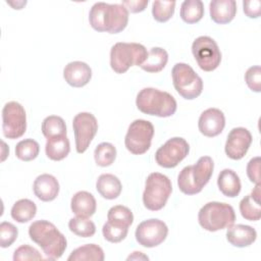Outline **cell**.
Returning <instances> with one entry per match:
<instances>
[{"label": "cell", "instance_id": "1", "mask_svg": "<svg viewBox=\"0 0 261 261\" xmlns=\"http://www.w3.org/2000/svg\"><path fill=\"white\" fill-rule=\"evenodd\" d=\"M89 21L97 32L117 34L126 28L128 11L122 4L97 2L90 9Z\"/></svg>", "mask_w": 261, "mask_h": 261}, {"label": "cell", "instance_id": "2", "mask_svg": "<svg viewBox=\"0 0 261 261\" xmlns=\"http://www.w3.org/2000/svg\"><path fill=\"white\" fill-rule=\"evenodd\" d=\"M29 236L50 260L59 259L67 247L65 237L48 220L34 221L29 227Z\"/></svg>", "mask_w": 261, "mask_h": 261}, {"label": "cell", "instance_id": "3", "mask_svg": "<svg viewBox=\"0 0 261 261\" xmlns=\"http://www.w3.org/2000/svg\"><path fill=\"white\" fill-rule=\"evenodd\" d=\"M214 163L211 157L202 156L194 165L184 167L177 176V186L186 195H196L210 180Z\"/></svg>", "mask_w": 261, "mask_h": 261}, {"label": "cell", "instance_id": "4", "mask_svg": "<svg viewBox=\"0 0 261 261\" xmlns=\"http://www.w3.org/2000/svg\"><path fill=\"white\" fill-rule=\"evenodd\" d=\"M138 109L149 115L169 117L176 111V101L172 95L155 88H144L136 99Z\"/></svg>", "mask_w": 261, "mask_h": 261}, {"label": "cell", "instance_id": "5", "mask_svg": "<svg viewBox=\"0 0 261 261\" xmlns=\"http://www.w3.org/2000/svg\"><path fill=\"white\" fill-rule=\"evenodd\" d=\"M148 52L139 43L118 42L110 50V66L116 73H124L132 66H141L147 59Z\"/></svg>", "mask_w": 261, "mask_h": 261}, {"label": "cell", "instance_id": "6", "mask_svg": "<svg viewBox=\"0 0 261 261\" xmlns=\"http://www.w3.org/2000/svg\"><path fill=\"white\" fill-rule=\"evenodd\" d=\"M236 213L233 208L226 203L208 202L198 213L199 224L208 231H217L234 223Z\"/></svg>", "mask_w": 261, "mask_h": 261}, {"label": "cell", "instance_id": "7", "mask_svg": "<svg viewBox=\"0 0 261 261\" xmlns=\"http://www.w3.org/2000/svg\"><path fill=\"white\" fill-rule=\"evenodd\" d=\"M171 192L172 185L166 175L160 172L150 173L146 179L143 193L144 206L151 211L161 210L165 206Z\"/></svg>", "mask_w": 261, "mask_h": 261}, {"label": "cell", "instance_id": "8", "mask_svg": "<svg viewBox=\"0 0 261 261\" xmlns=\"http://www.w3.org/2000/svg\"><path fill=\"white\" fill-rule=\"evenodd\" d=\"M173 87L187 100L199 97L203 91V81L187 63H175L171 70Z\"/></svg>", "mask_w": 261, "mask_h": 261}, {"label": "cell", "instance_id": "9", "mask_svg": "<svg viewBox=\"0 0 261 261\" xmlns=\"http://www.w3.org/2000/svg\"><path fill=\"white\" fill-rule=\"evenodd\" d=\"M153 136L154 126L150 121L136 119L127 128L124 138L125 148L134 155H142L150 149Z\"/></svg>", "mask_w": 261, "mask_h": 261}, {"label": "cell", "instance_id": "10", "mask_svg": "<svg viewBox=\"0 0 261 261\" xmlns=\"http://www.w3.org/2000/svg\"><path fill=\"white\" fill-rule=\"evenodd\" d=\"M192 53L204 71H212L221 62V52L217 43L208 36L198 37L192 44Z\"/></svg>", "mask_w": 261, "mask_h": 261}, {"label": "cell", "instance_id": "11", "mask_svg": "<svg viewBox=\"0 0 261 261\" xmlns=\"http://www.w3.org/2000/svg\"><path fill=\"white\" fill-rule=\"evenodd\" d=\"M27 114L21 104L16 101L7 102L2 109V130L7 139H18L25 133Z\"/></svg>", "mask_w": 261, "mask_h": 261}, {"label": "cell", "instance_id": "12", "mask_svg": "<svg viewBox=\"0 0 261 261\" xmlns=\"http://www.w3.org/2000/svg\"><path fill=\"white\" fill-rule=\"evenodd\" d=\"M190 146L180 137H174L166 141L155 153L156 163L164 168H173L178 165L189 154Z\"/></svg>", "mask_w": 261, "mask_h": 261}, {"label": "cell", "instance_id": "13", "mask_svg": "<svg viewBox=\"0 0 261 261\" xmlns=\"http://www.w3.org/2000/svg\"><path fill=\"white\" fill-rule=\"evenodd\" d=\"M76 152L82 154L90 146L98 130V121L90 112H80L72 120Z\"/></svg>", "mask_w": 261, "mask_h": 261}, {"label": "cell", "instance_id": "14", "mask_svg": "<svg viewBox=\"0 0 261 261\" xmlns=\"http://www.w3.org/2000/svg\"><path fill=\"white\" fill-rule=\"evenodd\" d=\"M168 227L166 223L157 218L142 221L136 228L137 242L145 248H154L163 243L167 237Z\"/></svg>", "mask_w": 261, "mask_h": 261}, {"label": "cell", "instance_id": "15", "mask_svg": "<svg viewBox=\"0 0 261 261\" xmlns=\"http://www.w3.org/2000/svg\"><path fill=\"white\" fill-rule=\"evenodd\" d=\"M251 143L252 135L247 128L234 127L227 135L225 154L232 160H240L247 154Z\"/></svg>", "mask_w": 261, "mask_h": 261}, {"label": "cell", "instance_id": "16", "mask_svg": "<svg viewBox=\"0 0 261 261\" xmlns=\"http://www.w3.org/2000/svg\"><path fill=\"white\" fill-rule=\"evenodd\" d=\"M225 126V116L218 108H208L204 110L198 121V127L205 137L213 138L220 135Z\"/></svg>", "mask_w": 261, "mask_h": 261}, {"label": "cell", "instance_id": "17", "mask_svg": "<svg viewBox=\"0 0 261 261\" xmlns=\"http://www.w3.org/2000/svg\"><path fill=\"white\" fill-rule=\"evenodd\" d=\"M63 77L69 86L81 88L90 82L92 77V69L86 62L72 61L65 65L63 69Z\"/></svg>", "mask_w": 261, "mask_h": 261}, {"label": "cell", "instance_id": "18", "mask_svg": "<svg viewBox=\"0 0 261 261\" xmlns=\"http://www.w3.org/2000/svg\"><path fill=\"white\" fill-rule=\"evenodd\" d=\"M33 190L35 196L44 202H50L56 199L59 193V184L55 176L43 173L34 181Z\"/></svg>", "mask_w": 261, "mask_h": 261}, {"label": "cell", "instance_id": "19", "mask_svg": "<svg viewBox=\"0 0 261 261\" xmlns=\"http://www.w3.org/2000/svg\"><path fill=\"white\" fill-rule=\"evenodd\" d=\"M257 239L255 228L245 224H231L226 230L227 242L238 248H244L252 245Z\"/></svg>", "mask_w": 261, "mask_h": 261}, {"label": "cell", "instance_id": "20", "mask_svg": "<svg viewBox=\"0 0 261 261\" xmlns=\"http://www.w3.org/2000/svg\"><path fill=\"white\" fill-rule=\"evenodd\" d=\"M211 19L218 24L230 22L237 13V2L234 0H212L209 3Z\"/></svg>", "mask_w": 261, "mask_h": 261}, {"label": "cell", "instance_id": "21", "mask_svg": "<svg viewBox=\"0 0 261 261\" xmlns=\"http://www.w3.org/2000/svg\"><path fill=\"white\" fill-rule=\"evenodd\" d=\"M70 208L76 216L91 217L96 212V199L91 193L87 191H80L72 196Z\"/></svg>", "mask_w": 261, "mask_h": 261}, {"label": "cell", "instance_id": "22", "mask_svg": "<svg viewBox=\"0 0 261 261\" xmlns=\"http://www.w3.org/2000/svg\"><path fill=\"white\" fill-rule=\"evenodd\" d=\"M217 186L219 191L226 197H237L242 189L239 175L229 168L221 170L217 177Z\"/></svg>", "mask_w": 261, "mask_h": 261}, {"label": "cell", "instance_id": "23", "mask_svg": "<svg viewBox=\"0 0 261 261\" xmlns=\"http://www.w3.org/2000/svg\"><path fill=\"white\" fill-rule=\"evenodd\" d=\"M96 189L104 199L113 200L120 195L122 186L119 178L114 174L103 173L96 181Z\"/></svg>", "mask_w": 261, "mask_h": 261}, {"label": "cell", "instance_id": "24", "mask_svg": "<svg viewBox=\"0 0 261 261\" xmlns=\"http://www.w3.org/2000/svg\"><path fill=\"white\" fill-rule=\"evenodd\" d=\"M69 151L70 144L66 135L56 136L47 139L45 145V152L49 159L54 161H60L68 155Z\"/></svg>", "mask_w": 261, "mask_h": 261}, {"label": "cell", "instance_id": "25", "mask_svg": "<svg viewBox=\"0 0 261 261\" xmlns=\"http://www.w3.org/2000/svg\"><path fill=\"white\" fill-rule=\"evenodd\" d=\"M168 61V53L165 49L160 47H153L148 52L146 61L141 65V68L147 72L161 71Z\"/></svg>", "mask_w": 261, "mask_h": 261}, {"label": "cell", "instance_id": "26", "mask_svg": "<svg viewBox=\"0 0 261 261\" xmlns=\"http://www.w3.org/2000/svg\"><path fill=\"white\" fill-rule=\"evenodd\" d=\"M105 258L101 247L96 244H87L74 249L68 256V261H103Z\"/></svg>", "mask_w": 261, "mask_h": 261}, {"label": "cell", "instance_id": "27", "mask_svg": "<svg viewBox=\"0 0 261 261\" xmlns=\"http://www.w3.org/2000/svg\"><path fill=\"white\" fill-rule=\"evenodd\" d=\"M36 213L37 206L30 199H20L16 201L10 211L11 217L19 223L29 222L36 216Z\"/></svg>", "mask_w": 261, "mask_h": 261}, {"label": "cell", "instance_id": "28", "mask_svg": "<svg viewBox=\"0 0 261 261\" xmlns=\"http://www.w3.org/2000/svg\"><path fill=\"white\" fill-rule=\"evenodd\" d=\"M180 17L187 23H196L204 15V4L201 0H185L180 5Z\"/></svg>", "mask_w": 261, "mask_h": 261}, {"label": "cell", "instance_id": "29", "mask_svg": "<svg viewBox=\"0 0 261 261\" xmlns=\"http://www.w3.org/2000/svg\"><path fill=\"white\" fill-rule=\"evenodd\" d=\"M41 129L47 139L66 135V124L63 118L57 115L47 116L42 122Z\"/></svg>", "mask_w": 261, "mask_h": 261}, {"label": "cell", "instance_id": "30", "mask_svg": "<svg viewBox=\"0 0 261 261\" xmlns=\"http://www.w3.org/2000/svg\"><path fill=\"white\" fill-rule=\"evenodd\" d=\"M68 227L71 232L82 238H91L96 232L95 223L88 217L76 216L68 221Z\"/></svg>", "mask_w": 261, "mask_h": 261}, {"label": "cell", "instance_id": "31", "mask_svg": "<svg viewBox=\"0 0 261 261\" xmlns=\"http://www.w3.org/2000/svg\"><path fill=\"white\" fill-rule=\"evenodd\" d=\"M39 143L33 139H24L18 142L15 146V155L22 161H32L39 155Z\"/></svg>", "mask_w": 261, "mask_h": 261}, {"label": "cell", "instance_id": "32", "mask_svg": "<svg viewBox=\"0 0 261 261\" xmlns=\"http://www.w3.org/2000/svg\"><path fill=\"white\" fill-rule=\"evenodd\" d=\"M94 158L97 165L101 167L109 166L116 158V149L111 143L103 142L95 148Z\"/></svg>", "mask_w": 261, "mask_h": 261}, {"label": "cell", "instance_id": "33", "mask_svg": "<svg viewBox=\"0 0 261 261\" xmlns=\"http://www.w3.org/2000/svg\"><path fill=\"white\" fill-rule=\"evenodd\" d=\"M240 212L245 219L257 221L261 218V204L251 195H247L240 202Z\"/></svg>", "mask_w": 261, "mask_h": 261}, {"label": "cell", "instance_id": "34", "mask_svg": "<svg viewBox=\"0 0 261 261\" xmlns=\"http://www.w3.org/2000/svg\"><path fill=\"white\" fill-rule=\"evenodd\" d=\"M107 219L110 222L129 227L134 221V215L129 208L122 205H115L108 210Z\"/></svg>", "mask_w": 261, "mask_h": 261}, {"label": "cell", "instance_id": "35", "mask_svg": "<svg viewBox=\"0 0 261 261\" xmlns=\"http://www.w3.org/2000/svg\"><path fill=\"white\" fill-rule=\"evenodd\" d=\"M175 8V1H159L156 0L152 4V14L156 21L165 22L169 20Z\"/></svg>", "mask_w": 261, "mask_h": 261}, {"label": "cell", "instance_id": "36", "mask_svg": "<svg viewBox=\"0 0 261 261\" xmlns=\"http://www.w3.org/2000/svg\"><path fill=\"white\" fill-rule=\"evenodd\" d=\"M128 232V226L107 221L102 227V233L106 241L110 243H119L125 239Z\"/></svg>", "mask_w": 261, "mask_h": 261}, {"label": "cell", "instance_id": "37", "mask_svg": "<svg viewBox=\"0 0 261 261\" xmlns=\"http://www.w3.org/2000/svg\"><path fill=\"white\" fill-rule=\"evenodd\" d=\"M17 227L7 221H3L0 224V246L2 248L10 247L17 239Z\"/></svg>", "mask_w": 261, "mask_h": 261}, {"label": "cell", "instance_id": "38", "mask_svg": "<svg viewBox=\"0 0 261 261\" xmlns=\"http://www.w3.org/2000/svg\"><path fill=\"white\" fill-rule=\"evenodd\" d=\"M245 82L253 92L261 91V67L259 65L251 66L245 73Z\"/></svg>", "mask_w": 261, "mask_h": 261}, {"label": "cell", "instance_id": "39", "mask_svg": "<svg viewBox=\"0 0 261 261\" xmlns=\"http://www.w3.org/2000/svg\"><path fill=\"white\" fill-rule=\"evenodd\" d=\"M14 261H25V260H43L40 252L29 245H22L18 247L13 253Z\"/></svg>", "mask_w": 261, "mask_h": 261}, {"label": "cell", "instance_id": "40", "mask_svg": "<svg viewBox=\"0 0 261 261\" xmlns=\"http://www.w3.org/2000/svg\"><path fill=\"white\" fill-rule=\"evenodd\" d=\"M260 163H261V158L259 156L252 158L248 164H247V175L249 179L256 184L260 185Z\"/></svg>", "mask_w": 261, "mask_h": 261}, {"label": "cell", "instance_id": "41", "mask_svg": "<svg viewBox=\"0 0 261 261\" xmlns=\"http://www.w3.org/2000/svg\"><path fill=\"white\" fill-rule=\"evenodd\" d=\"M243 7L245 14L250 18H257L261 13V1L260 0H247L243 1Z\"/></svg>", "mask_w": 261, "mask_h": 261}, {"label": "cell", "instance_id": "42", "mask_svg": "<svg viewBox=\"0 0 261 261\" xmlns=\"http://www.w3.org/2000/svg\"><path fill=\"white\" fill-rule=\"evenodd\" d=\"M121 4L127 9L128 12L138 13L145 10L148 5V0H124Z\"/></svg>", "mask_w": 261, "mask_h": 261}, {"label": "cell", "instance_id": "43", "mask_svg": "<svg viewBox=\"0 0 261 261\" xmlns=\"http://www.w3.org/2000/svg\"><path fill=\"white\" fill-rule=\"evenodd\" d=\"M126 260H149V257L144 255L142 252H133L132 255H129Z\"/></svg>", "mask_w": 261, "mask_h": 261}, {"label": "cell", "instance_id": "44", "mask_svg": "<svg viewBox=\"0 0 261 261\" xmlns=\"http://www.w3.org/2000/svg\"><path fill=\"white\" fill-rule=\"evenodd\" d=\"M260 195H261V193H260V185H256L255 189H254V190L252 191V193H251V196H252L256 201L260 202Z\"/></svg>", "mask_w": 261, "mask_h": 261}]
</instances>
